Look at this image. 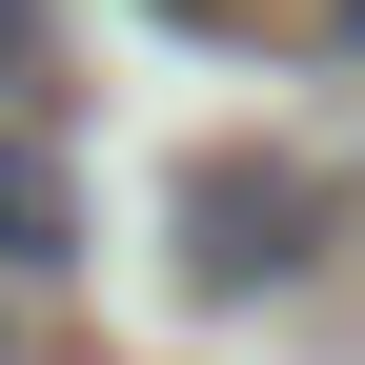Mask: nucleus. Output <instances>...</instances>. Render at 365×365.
<instances>
[{"mask_svg": "<svg viewBox=\"0 0 365 365\" xmlns=\"http://www.w3.org/2000/svg\"><path fill=\"white\" fill-rule=\"evenodd\" d=\"M284 264H304V182H284V163H264V182L223 163V182H203V284H284Z\"/></svg>", "mask_w": 365, "mask_h": 365, "instance_id": "f257e3e1", "label": "nucleus"}, {"mask_svg": "<svg viewBox=\"0 0 365 365\" xmlns=\"http://www.w3.org/2000/svg\"><path fill=\"white\" fill-rule=\"evenodd\" d=\"M81 264V203H61V163L41 143H0V284H61Z\"/></svg>", "mask_w": 365, "mask_h": 365, "instance_id": "f03ea898", "label": "nucleus"}, {"mask_svg": "<svg viewBox=\"0 0 365 365\" xmlns=\"http://www.w3.org/2000/svg\"><path fill=\"white\" fill-rule=\"evenodd\" d=\"M0 81H41V0H0Z\"/></svg>", "mask_w": 365, "mask_h": 365, "instance_id": "7ed1b4c3", "label": "nucleus"}, {"mask_svg": "<svg viewBox=\"0 0 365 365\" xmlns=\"http://www.w3.org/2000/svg\"><path fill=\"white\" fill-rule=\"evenodd\" d=\"M325 61H365V0H325Z\"/></svg>", "mask_w": 365, "mask_h": 365, "instance_id": "20e7f679", "label": "nucleus"}]
</instances>
